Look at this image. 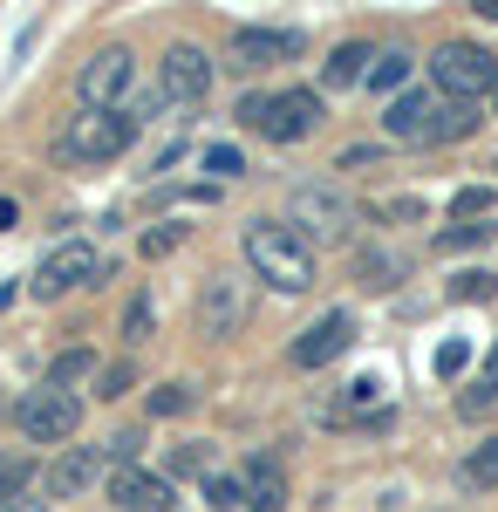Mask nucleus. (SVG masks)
I'll use <instances>...</instances> for the list:
<instances>
[{
    "instance_id": "16",
    "label": "nucleus",
    "mask_w": 498,
    "mask_h": 512,
    "mask_svg": "<svg viewBox=\"0 0 498 512\" xmlns=\"http://www.w3.org/2000/svg\"><path fill=\"white\" fill-rule=\"evenodd\" d=\"M369 69H376V48H362V41H348V48H335L328 55V89H355V82H369Z\"/></svg>"
},
{
    "instance_id": "37",
    "label": "nucleus",
    "mask_w": 498,
    "mask_h": 512,
    "mask_svg": "<svg viewBox=\"0 0 498 512\" xmlns=\"http://www.w3.org/2000/svg\"><path fill=\"white\" fill-rule=\"evenodd\" d=\"M471 14H485V21H498V0H471Z\"/></svg>"
},
{
    "instance_id": "7",
    "label": "nucleus",
    "mask_w": 498,
    "mask_h": 512,
    "mask_svg": "<svg viewBox=\"0 0 498 512\" xmlns=\"http://www.w3.org/2000/svg\"><path fill=\"white\" fill-rule=\"evenodd\" d=\"M96 280H103L96 246H89V239H62V246L35 267V294H41V301H55V294H69V287H96Z\"/></svg>"
},
{
    "instance_id": "13",
    "label": "nucleus",
    "mask_w": 498,
    "mask_h": 512,
    "mask_svg": "<svg viewBox=\"0 0 498 512\" xmlns=\"http://www.w3.org/2000/svg\"><path fill=\"white\" fill-rule=\"evenodd\" d=\"M294 48H301L294 28H239V35L226 41V62H232V69H267V62L294 55Z\"/></svg>"
},
{
    "instance_id": "8",
    "label": "nucleus",
    "mask_w": 498,
    "mask_h": 512,
    "mask_svg": "<svg viewBox=\"0 0 498 512\" xmlns=\"http://www.w3.org/2000/svg\"><path fill=\"white\" fill-rule=\"evenodd\" d=\"M287 226L301 239H328V246H342L348 239V198L328 192V185H301L294 192V212H287Z\"/></svg>"
},
{
    "instance_id": "26",
    "label": "nucleus",
    "mask_w": 498,
    "mask_h": 512,
    "mask_svg": "<svg viewBox=\"0 0 498 512\" xmlns=\"http://www.w3.org/2000/svg\"><path fill=\"white\" fill-rule=\"evenodd\" d=\"M21 485H35V465H28V458H14V451H7V458H0V506H7V499H14V492H21Z\"/></svg>"
},
{
    "instance_id": "32",
    "label": "nucleus",
    "mask_w": 498,
    "mask_h": 512,
    "mask_svg": "<svg viewBox=\"0 0 498 512\" xmlns=\"http://www.w3.org/2000/svg\"><path fill=\"white\" fill-rule=\"evenodd\" d=\"M478 239H492V226H458V233L437 239V253H464V246H478Z\"/></svg>"
},
{
    "instance_id": "3",
    "label": "nucleus",
    "mask_w": 498,
    "mask_h": 512,
    "mask_svg": "<svg viewBox=\"0 0 498 512\" xmlns=\"http://www.w3.org/2000/svg\"><path fill=\"white\" fill-rule=\"evenodd\" d=\"M239 117L253 123L260 137H273V144H301V137H314V130H321V96H314V89L246 96V103H239Z\"/></svg>"
},
{
    "instance_id": "29",
    "label": "nucleus",
    "mask_w": 498,
    "mask_h": 512,
    "mask_svg": "<svg viewBox=\"0 0 498 512\" xmlns=\"http://www.w3.org/2000/svg\"><path fill=\"white\" fill-rule=\"evenodd\" d=\"M185 410H192V390H185V383H164V390L151 396V417H185Z\"/></svg>"
},
{
    "instance_id": "14",
    "label": "nucleus",
    "mask_w": 498,
    "mask_h": 512,
    "mask_svg": "<svg viewBox=\"0 0 498 512\" xmlns=\"http://www.w3.org/2000/svg\"><path fill=\"white\" fill-rule=\"evenodd\" d=\"M437 89H417V96H396L389 103V117H383V130L396 137V144H430V123H437Z\"/></svg>"
},
{
    "instance_id": "27",
    "label": "nucleus",
    "mask_w": 498,
    "mask_h": 512,
    "mask_svg": "<svg viewBox=\"0 0 498 512\" xmlns=\"http://www.w3.org/2000/svg\"><path fill=\"white\" fill-rule=\"evenodd\" d=\"M205 171H212V178H239V171H246V151H239V144H212V151H205Z\"/></svg>"
},
{
    "instance_id": "12",
    "label": "nucleus",
    "mask_w": 498,
    "mask_h": 512,
    "mask_svg": "<svg viewBox=\"0 0 498 512\" xmlns=\"http://www.w3.org/2000/svg\"><path fill=\"white\" fill-rule=\"evenodd\" d=\"M110 499L123 512H171L178 506V499H171V478L137 472V465H110Z\"/></svg>"
},
{
    "instance_id": "19",
    "label": "nucleus",
    "mask_w": 498,
    "mask_h": 512,
    "mask_svg": "<svg viewBox=\"0 0 498 512\" xmlns=\"http://www.w3.org/2000/svg\"><path fill=\"white\" fill-rule=\"evenodd\" d=\"M478 130V117H471V103H437V123H430V144H458V137H471Z\"/></svg>"
},
{
    "instance_id": "18",
    "label": "nucleus",
    "mask_w": 498,
    "mask_h": 512,
    "mask_svg": "<svg viewBox=\"0 0 498 512\" xmlns=\"http://www.w3.org/2000/svg\"><path fill=\"white\" fill-rule=\"evenodd\" d=\"M96 369H103V362H96L89 349L55 355V362H48V390H76V383H96Z\"/></svg>"
},
{
    "instance_id": "34",
    "label": "nucleus",
    "mask_w": 498,
    "mask_h": 512,
    "mask_svg": "<svg viewBox=\"0 0 498 512\" xmlns=\"http://www.w3.org/2000/svg\"><path fill=\"white\" fill-rule=\"evenodd\" d=\"M492 294V274H458V301H485Z\"/></svg>"
},
{
    "instance_id": "25",
    "label": "nucleus",
    "mask_w": 498,
    "mask_h": 512,
    "mask_svg": "<svg viewBox=\"0 0 498 512\" xmlns=\"http://www.w3.org/2000/svg\"><path fill=\"white\" fill-rule=\"evenodd\" d=\"M492 205H498V192H492V185H464V192L451 198V212H458V219H485Z\"/></svg>"
},
{
    "instance_id": "10",
    "label": "nucleus",
    "mask_w": 498,
    "mask_h": 512,
    "mask_svg": "<svg viewBox=\"0 0 498 512\" xmlns=\"http://www.w3.org/2000/svg\"><path fill=\"white\" fill-rule=\"evenodd\" d=\"M157 89H164V103H198V96L212 89V55H205L198 41H178V48L164 55V76H157Z\"/></svg>"
},
{
    "instance_id": "31",
    "label": "nucleus",
    "mask_w": 498,
    "mask_h": 512,
    "mask_svg": "<svg viewBox=\"0 0 498 512\" xmlns=\"http://www.w3.org/2000/svg\"><path fill=\"white\" fill-rule=\"evenodd\" d=\"M123 342H130V349L151 342V301H130V315H123Z\"/></svg>"
},
{
    "instance_id": "6",
    "label": "nucleus",
    "mask_w": 498,
    "mask_h": 512,
    "mask_svg": "<svg viewBox=\"0 0 498 512\" xmlns=\"http://www.w3.org/2000/svg\"><path fill=\"white\" fill-rule=\"evenodd\" d=\"M130 82H137V55L130 48H96L76 76V96H82V110H116L130 96Z\"/></svg>"
},
{
    "instance_id": "33",
    "label": "nucleus",
    "mask_w": 498,
    "mask_h": 512,
    "mask_svg": "<svg viewBox=\"0 0 498 512\" xmlns=\"http://www.w3.org/2000/svg\"><path fill=\"white\" fill-rule=\"evenodd\" d=\"M0 512H48V485H21V492H14Z\"/></svg>"
},
{
    "instance_id": "22",
    "label": "nucleus",
    "mask_w": 498,
    "mask_h": 512,
    "mask_svg": "<svg viewBox=\"0 0 498 512\" xmlns=\"http://www.w3.org/2000/svg\"><path fill=\"white\" fill-rule=\"evenodd\" d=\"M492 410H498V362H492V376H485L478 390L458 396V417H464V424H478V417H492Z\"/></svg>"
},
{
    "instance_id": "36",
    "label": "nucleus",
    "mask_w": 498,
    "mask_h": 512,
    "mask_svg": "<svg viewBox=\"0 0 498 512\" xmlns=\"http://www.w3.org/2000/svg\"><path fill=\"white\" fill-rule=\"evenodd\" d=\"M171 246H178V226H157V233L144 239V253H171Z\"/></svg>"
},
{
    "instance_id": "2",
    "label": "nucleus",
    "mask_w": 498,
    "mask_h": 512,
    "mask_svg": "<svg viewBox=\"0 0 498 512\" xmlns=\"http://www.w3.org/2000/svg\"><path fill=\"white\" fill-rule=\"evenodd\" d=\"M130 137H137V117L130 110H82V117L62 123L55 151H62V164H110V158L130 151Z\"/></svg>"
},
{
    "instance_id": "5",
    "label": "nucleus",
    "mask_w": 498,
    "mask_h": 512,
    "mask_svg": "<svg viewBox=\"0 0 498 512\" xmlns=\"http://www.w3.org/2000/svg\"><path fill=\"white\" fill-rule=\"evenodd\" d=\"M437 96L444 103H471V96H485L498 89V62L478 48V41H451V48H437Z\"/></svg>"
},
{
    "instance_id": "38",
    "label": "nucleus",
    "mask_w": 498,
    "mask_h": 512,
    "mask_svg": "<svg viewBox=\"0 0 498 512\" xmlns=\"http://www.w3.org/2000/svg\"><path fill=\"white\" fill-rule=\"evenodd\" d=\"M7 226H14V198H0V233H7Z\"/></svg>"
},
{
    "instance_id": "23",
    "label": "nucleus",
    "mask_w": 498,
    "mask_h": 512,
    "mask_svg": "<svg viewBox=\"0 0 498 512\" xmlns=\"http://www.w3.org/2000/svg\"><path fill=\"white\" fill-rule=\"evenodd\" d=\"M403 76H410V55H403V48H383V55H376V69H369L376 89H403Z\"/></svg>"
},
{
    "instance_id": "35",
    "label": "nucleus",
    "mask_w": 498,
    "mask_h": 512,
    "mask_svg": "<svg viewBox=\"0 0 498 512\" xmlns=\"http://www.w3.org/2000/svg\"><path fill=\"white\" fill-rule=\"evenodd\" d=\"M464 369V342H444V349H437V376H458Z\"/></svg>"
},
{
    "instance_id": "30",
    "label": "nucleus",
    "mask_w": 498,
    "mask_h": 512,
    "mask_svg": "<svg viewBox=\"0 0 498 512\" xmlns=\"http://www.w3.org/2000/svg\"><path fill=\"white\" fill-rule=\"evenodd\" d=\"M130 376H137L130 362H110V369H96V396H103V403H116V396L130 390Z\"/></svg>"
},
{
    "instance_id": "11",
    "label": "nucleus",
    "mask_w": 498,
    "mask_h": 512,
    "mask_svg": "<svg viewBox=\"0 0 498 512\" xmlns=\"http://www.w3.org/2000/svg\"><path fill=\"white\" fill-rule=\"evenodd\" d=\"M96 478H110V451H96V444H69V451L48 465V499H76V492H89Z\"/></svg>"
},
{
    "instance_id": "9",
    "label": "nucleus",
    "mask_w": 498,
    "mask_h": 512,
    "mask_svg": "<svg viewBox=\"0 0 498 512\" xmlns=\"http://www.w3.org/2000/svg\"><path fill=\"white\" fill-rule=\"evenodd\" d=\"M246 315H253L246 280H232V274H212V280H205V294H198V328H205V335H239V328H246Z\"/></svg>"
},
{
    "instance_id": "20",
    "label": "nucleus",
    "mask_w": 498,
    "mask_h": 512,
    "mask_svg": "<svg viewBox=\"0 0 498 512\" xmlns=\"http://www.w3.org/2000/svg\"><path fill=\"white\" fill-rule=\"evenodd\" d=\"M246 499H253V512H280L287 506V485H280V472H273L267 458L253 465V492H246Z\"/></svg>"
},
{
    "instance_id": "4",
    "label": "nucleus",
    "mask_w": 498,
    "mask_h": 512,
    "mask_svg": "<svg viewBox=\"0 0 498 512\" xmlns=\"http://www.w3.org/2000/svg\"><path fill=\"white\" fill-rule=\"evenodd\" d=\"M14 424H21V437L28 444H69L82 424V396L76 390H28L21 403H14Z\"/></svg>"
},
{
    "instance_id": "24",
    "label": "nucleus",
    "mask_w": 498,
    "mask_h": 512,
    "mask_svg": "<svg viewBox=\"0 0 498 512\" xmlns=\"http://www.w3.org/2000/svg\"><path fill=\"white\" fill-rule=\"evenodd\" d=\"M239 499H246V492H239V478H226V472H205V506H212V512H232Z\"/></svg>"
},
{
    "instance_id": "28",
    "label": "nucleus",
    "mask_w": 498,
    "mask_h": 512,
    "mask_svg": "<svg viewBox=\"0 0 498 512\" xmlns=\"http://www.w3.org/2000/svg\"><path fill=\"white\" fill-rule=\"evenodd\" d=\"M369 212H376V219H396V226H417V219H423V198H376Z\"/></svg>"
},
{
    "instance_id": "15",
    "label": "nucleus",
    "mask_w": 498,
    "mask_h": 512,
    "mask_svg": "<svg viewBox=\"0 0 498 512\" xmlns=\"http://www.w3.org/2000/svg\"><path fill=\"white\" fill-rule=\"evenodd\" d=\"M348 342H355V321L348 315H321L301 342H294V362H301V369H321V362H335Z\"/></svg>"
},
{
    "instance_id": "21",
    "label": "nucleus",
    "mask_w": 498,
    "mask_h": 512,
    "mask_svg": "<svg viewBox=\"0 0 498 512\" xmlns=\"http://www.w3.org/2000/svg\"><path fill=\"white\" fill-rule=\"evenodd\" d=\"M355 274H362V287H396L403 280V253H362Z\"/></svg>"
},
{
    "instance_id": "1",
    "label": "nucleus",
    "mask_w": 498,
    "mask_h": 512,
    "mask_svg": "<svg viewBox=\"0 0 498 512\" xmlns=\"http://www.w3.org/2000/svg\"><path fill=\"white\" fill-rule=\"evenodd\" d=\"M246 267L260 280H273L280 294H307L314 287V253L287 219H253L246 226Z\"/></svg>"
},
{
    "instance_id": "17",
    "label": "nucleus",
    "mask_w": 498,
    "mask_h": 512,
    "mask_svg": "<svg viewBox=\"0 0 498 512\" xmlns=\"http://www.w3.org/2000/svg\"><path fill=\"white\" fill-rule=\"evenodd\" d=\"M458 485L464 492H492L498 485V431L485 437V444H471V458L458 465Z\"/></svg>"
}]
</instances>
